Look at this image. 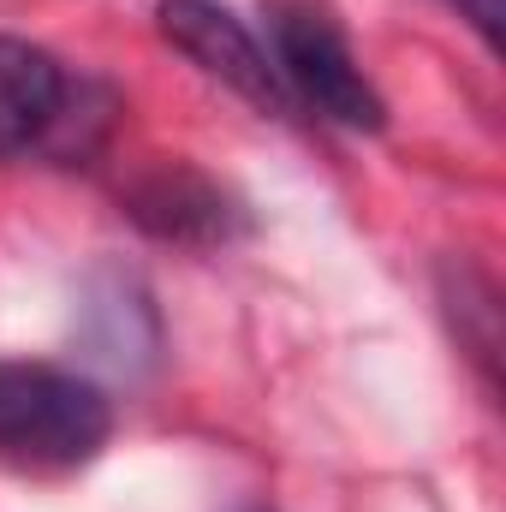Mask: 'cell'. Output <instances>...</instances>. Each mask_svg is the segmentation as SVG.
Segmentation results:
<instances>
[{
	"instance_id": "1",
	"label": "cell",
	"mask_w": 506,
	"mask_h": 512,
	"mask_svg": "<svg viewBox=\"0 0 506 512\" xmlns=\"http://www.w3.org/2000/svg\"><path fill=\"white\" fill-rule=\"evenodd\" d=\"M102 387L60 364H0V459L18 471H78L108 447Z\"/></svg>"
},
{
	"instance_id": "4",
	"label": "cell",
	"mask_w": 506,
	"mask_h": 512,
	"mask_svg": "<svg viewBox=\"0 0 506 512\" xmlns=\"http://www.w3.org/2000/svg\"><path fill=\"white\" fill-rule=\"evenodd\" d=\"M131 215L155 233V239H179V245H215V239H227V197L209 185V179H197V173H185V167H161V173H149L137 191H131Z\"/></svg>"
},
{
	"instance_id": "2",
	"label": "cell",
	"mask_w": 506,
	"mask_h": 512,
	"mask_svg": "<svg viewBox=\"0 0 506 512\" xmlns=\"http://www.w3.org/2000/svg\"><path fill=\"white\" fill-rule=\"evenodd\" d=\"M274 72L286 84V96L310 102L322 120L352 131H381L387 108H381L376 84L364 78L358 54L346 48L340 24L316 6H280L274 12Z\"/></svg>"
},
{
	"instance_id": "5",
	"label": "cell",
	"mask_w": 506,
	"mask_h": 512,
	"mask_svg": "<svg viewBox=\"0 0 506 512\" xmlns=\"http://www.w3.org/2000/svg\"><path fill=\"white\" fill-rule=\"evenodd\" d=\"M60 96H66L60 66L30 42L0 36V155H18L54 126Z\"/></svg>"
},
{
	"instance_id": "3",
	"label": "cell",
	"mask_w": 506,
	"mask_h": 512,
	"mask_svg": "<svg viewBox=\"0 0 506 512\" xmlns=\"http://www.w3.org/2000/svg\"><path fill=\"white\" fill-rule=\"evenodd\" d=\"M161 36L203 66L215 84H227L233 96H245L262 114H286L292 96L274 72V54L251 36V24L239 12H227L221 0H161Z\"/></svg>"
},
{
	"instance_id": "6",
	"label": "cell",
	"mask_w": 506,
	"mask_h": 512,
	"mask_svg": "<svg viewBox=\"0 0 506 512\" xmlns=\"http://www.w3.org/2000/svg\"><path fill=\"white\" fill-rule=\"evenodd\" d=\"M453 6H459V12H465V18L489 36V42L501 36V0H453Z\"/></svg>"
}]
</instances>
